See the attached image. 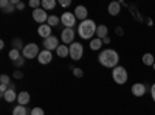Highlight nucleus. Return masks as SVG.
I'll return each mask as SVG.
<instances>
[{
  "mask_svg": "<svg viewBox=\"0 0 155 115\" xmlns=\"http://www.w3.org/2000/svg\"><path fill=\"white\" fill-rule=\"evenodd\" d=\"M39 53L41 52H39V47L36 44H27L25 48L22 50V56L25 59H34V58L39 56Z\"/></svg>",
  "mask_w": 155,
  "mask_h": 115,
  "instance_id": "nucleus-4",
  "label": "nucleus"
},
{
  "mask_svg": "<svg viewBox=\"0 0 155 115\" xmlns=\"http://www.w3.org/2000/svg\"><path fill=\"white\" fill-rule=\"evenodd\" d=\"M74 16H76V19H79L81 22H84V20H87L88 11H87L85 6L79 5V6H76V8H74Z\"/></svg>",
  "mask_w": 155,
  "mask_h": 115,
  "instance_id": "nucleus-12",
  "label": "nucleus"
},
{
  "mask_svg": "<svg viewBox=\"0 0 155 115\" xmlns=\"http://www.w3.org/2000/svg\"><path fill=\"white\" fill-rule=\"evenodd\" d=\"M30 113H31V115H45L41 107H33V109L30 110Z\"/></svg>",
  "mask_w": 155,
  "mask_h": 115,
  "instance_id": "nucleus-28",
  "label": "nucleus"
},
{
  "mask_svg": "<svg viewBox=\"0 0 155 115\" xmlns=\"http://www.w3.org/2000/svg\"><path fill=\"white\" fill-rule=\"evenodd\" d=\"M68 48H70V58H71L73 61H79V59L82 58V55H84V47H82L81 42H73Z\"/></svg>",
  "mask_w": 155,
  "mask_h": 115,
  "instance_id": "nucleus-5",
  "label": "nucleus"
},
{
  "mask_svg": "<svg viewBox=\"0 0 155 115\" xmlns=\"http://www.w3.org/2000/svg\"><path fill=\"white\" fill-rule=\"evenodd\" d=\"M39 5H42V2H39V0H31V2H30V6L34 8V9H37Z\"/></svg>",
  "mask_w": 155,
  "mask_h": 115,
  "instance_id": "nucleus-31",
  "label": "nucleus"
},
{
  "mask_svg": "<svg viewBox=\"0 0 155 115\" xmlns=\"http://www.w3.org/2000/svg\"><path fill=\"white\" fill-rule=\"evenodd\" d=\"M150 96H152V100L155 101V84L150 86Z\"/></svg>",
  "mask_w": 155,
  "mask_h": 115,
  "instance_id": "nucleus-35",
  "label": "nucleus"
},
{
  "mask_svg": "<svg viewBox=\"0 0 155 115\" xmlns=\"http://www.w3.org/2000/svg\"><path fill=\"white\" fill-rule=\"evenodd\" d=\"M8 56H9V59H11L12 62H14L16 59H19V58L22 56V53H20V50H16V48H12V50H9Z\"/></svg>",
  "mask_w": 155,
  "mask_h": 115,
  "instance_id": "nucleus-23",
  "label": "nucleus"
},
{
  "mask_svg": "<svg viewBox=\"0 0 155 115\" xmlns=\"http://www.w3.org/2000/svg\"><path fill=\"white\" fill-rule=\"evenodd\" d=\"M107 11H109V14L110 16H118L120 12H121V3L120 2H110L109 6H107Z\"/></svg>",
  "mask_w": 155,
  "mask_h": 115,
  "instance_id": "nucleus-14",
  "label": "nucleus"
},
{
  "mask_svg": "<svg viewBox=\"0 0 155 115\" xmlns=\"http://www.w3.org/2000/svg\"><path fill=\"white\" fill-rule=\"evenodd\" d=\"M17 103H19L20 106H27V104L30 103V93H28V92H20V93L17 95Z\"/></svg>",
  "mask_w": 155,
  "mask_h": 115,
  "instance_id": "nucleus-17",
  "label": "nucleus"
},
{
  "mask_svg": "<svg viewBox=\"0 0 155 115\" xmlns=\"http://www.w3.org/2000/svg\"><path fill=\"white\" fill-rule=\"evenodd\" d=\"M8 89H9V86H5V84H0V93H5L6 90H8Z\"/></svg>",
  "mask_w": 155,
  "mask_h": 115,
  "instance_id": "nucleus-33",
  "label": "nucleus"
},
{
  "mask_svg": "<svg viewBox=\"0 0 155 115\" xmlns=\"http://www.w3.org/2000/svg\"><path fill=\"white\" fill-rule=\"evenodd\" d=\"M152 67H153V70H155V62H153V66H152Z\"/></svg>",
  "mask_w": 155,
  "mask_h": 115,
  "instance_id": "nucleus-39",
  "label": "nucleus"
},
{
  "mask_svg": "<svg viewBox=\"0 0 155 115\" xmlns=\"http://www.w3.org/2000/svg\"><path fill=\"white\" fill-rule=\"evenodd\" d=\"M56 6V0H42V8L47 9H53Z\"/></svg>",
  "mask_w": 155,
  "mask_h": 115,
  "instance_id": "nucleus-24",
  "label": "nucleus"
},
{
  "mask_svg": "<svg viewBox=\"0 0 155 115\" xmlns=\"http://www.w3.org/2000/svg\"><path fill=\"white\" fill-rule=\"evenodd\" d=\"M102 44H107V45H109V44H110V37H109V36L104 37V39H102Z\"/></svg>",
  "mask_w": 155,
  "mask_h": 115,
  "instance_id": "nucleus-37",
  "label": "nucleus"
},
{
  "mask_svg": "<svg viewBox=\"0 0 155 115\" xmlns=\"http://www.w3.org/2000/svg\"><path fill=\"white\" fill-rule=\"evenodd\" d=\"M102 47V39H99V37H93L92 41H90V50H101Z\"/></svg>",
  "mask_w": 155,
  "mask_h": 115,
  "instance_id": "nucleus-20",
  "label": "nucleus"
},
{
  "mask_svg": "<svg viewBox=\"0 0 155 115\" xmlns=\"http://www.w3.org/2000/svg\"><path fill=\"white\" fill-rule=\"evenodd\" d=\"M14 78H17V79H22V78H23V73H22L20 70H16V72H14Z\"/></svg>",
  "mask_w": 155,
  "mask_h": 115,
  "instance_id": "nucleus-34",
  "label": "nucleus"
},
{
  "mask_svg": "<svg viewBox=\"0 0 155 115\" xmlns=\"http://www.w3.org/2000/svg\"><path fill=\"white\" fill-rule=\"evenodd\" d=\"M59 22H61V19H59L58 16H50V17H48V22H47V23L50 25L51 28H53V27H56V25H59Z\"/></svg>",
  "mask_w": 155,
  "mask_h": 115,
  "instance_id": "nucleus-25",
  "label": "nucleus"
},
{
  "mask_svg": "<svg viewBox=\"0 0 155 115\" xmlns=\"http://www.w3.org/2000/svg\"><path fill=\"white\" fill-rule=\"evenodd\" d=\"M44 47H45V50H48V52H51V50H58L59 39L56 36H50V37H47V39H44Z\"/></svg>",
  "mask_w": 155,
  "mask_h": 115,
  "instance_id": "nucleus-9",
  "label": "nucleus"
},
{
  "mask_svg": "<svg viewBox=\"0 0 155 115\" xmlns=\"http://www.w3.org/2000/svg\"><path fill=\"white\" fill-rule=\"evenodd\" d=\"M0 84L9 86V84H11V81H9V76H8V75H0Z\"/></svg>",
  "mask_w": 155,
  "mask_h": 115,
  "instance_id": "nucleus-26",
  "label": "nucleus"
},
{
  "mask_svg": "<svg viewBox=\"0 0 155 115\" xmlns=\"http://www.w3.org/2000/svg\"><path fill=\"white\" fill-rule=\"evenodd\" d=\"M37 33L41 37H44V39H47V37L51 36V27L48 23H44V25H39V28H37Z\"/></svg>",
  "mask_w": 155,
  "mask_h": 115,
  "instance_id": "nucleus-15",
  "label": "nucleus"
},
{
  "mask_svg": "<svg viewBox=\"0 0 155 115\" xmlns=\"http://www.w3.org/2000/svg\"><path fill=\"white\" fill-rule=\"evenodd\" d=\"M98 61L102 67H107V69H115L120 62V55L112 48L107 50H102V52L98 55Z\"/></svg>",
  "mask_w": 155,
  "mask_h": 115,
  "instance_id": "nucleus-1",
  "label": "nucleus"
},
{
  "mask_svg": "<svg viewBox=\"0 0 155 115\" xmlns=\"http://www.w3.org/2000/svg\"><path fill=\"white\" fill-rule=\"evenodd\" d=\"M56 53H58L59 58H67V56H70V48H68L67 45H64V44H62V45L58 47Z\"/></svg>",
  "mask_w": 155,
  "mask_h": 115,
  "instance_id": "nucleus-19",
  "label": "nucleus"
},
{
  "mask_svg": "<svg viewBox=\"0 0 155 115\" xmlns=\"http://www.w3.org/2000/svg\"><path fill=\"white\" fill-rule=\"evenodd\" d=\"M73 75L76 76V78H82V76H84V72H82V69H73Z\"/></svg>",
  "mask_w": 155,
  "mask_h": 115,
  "instance_id": "nucleus-29",
  "label": "nucleus"
},
{
  "mask_svg": "<svg viewBox=\"0 0 155 115\" xmlns=\"http://www.w3.org/2000/svg\"><path fill=\"white\" fill-rule=\"evenodd\" d=\"M146 92H147V86H144V84L137 83V84L132 86V93H134V96H143Z\"/></svg>",
  "mask_w": 155,
  "mask_h": 115,
  "instance_id": "nucleus-11",
  "label": "nucleus"
},
{
  "mask_svg": "<svg viewBox=\"0 0 155 115\" xmlns=\"http://www.w3.org/2000/svg\"><path fill=\"white\" fill-rule=\"evenodd\" d=\"M16 8H17V9H20V11H23V8H25V3H23V2H19V3L16 5Z\"/></svg>",
  "mask_w": 155,
  "mask_h": 115,
  "instance_id": "nucleus-36",
  "label": "nucleus"
},
{
  "mask_svg": "<svg viewBox=\"0 0 155 115\" xmlns=\"http://www.w3.org/2000/svg\"><path fill=\"white\" fill-rule=\"evenodd\" d=\"M61 23L62 25H65V28H73L74 27V23H76V16H74V12H62V16H61Z\"/></svg>",
  "mask_w": 155,
  "mask_h": 115,
  "instance_id": "nucleus-6",
  "label": "nucleus"
},
{
  "mask_svg": "<svg viewBox=\"0 0 155 115\" xmlns=\"http://www.w3.org/2000/svg\"><path fill=\"white\" fill-rule=\"evenodd\" d=\"M0 8H2V12H5V14H11V12H14L16 5L11 3V0H2L0 2Z\"/></svg>",
  "mask_w": 155,
  "mask_h": 115,
  "instance_id": "nucleus-13",
  "label": "nucleus"
},
{
  "mask_svg": "<svg viewBox=\"0 0 155 115\" xmlns=\"http://www.w3.org/2000/svg\"><path fill=\"white\" fill-rule=\"evenodd\" d=\"M51 59H53V55H51V52H48V50H42V52L39 53V56H37V61L41 62L42 66H47V64H50Z\"/></svg>",
  "mask_w": 155,
  "mask_h": 115,
  "instance_id": "nucleus-10",
  "label": "nucleus"
},
{
  "mask_svg": "<svg viewBox=\"0 0 155 115\" xmlns=\"http://www.w3.org/2000/svg\"><path fill=\"white\" fill-rule=\"evenodd\" d=\"M12 64H14V66H16V67H22V66H23V64H25V58H23V56H20L19 59H16V61H14V62H12Z\"/></svg>",
  "mask_w": 155,
  "mask_h": 115,
  "instance_id": "nucleus-30",
  "label": "nucleus"
},
{
  "mask_svg": "<svg viewBox=\"0 0 155 115\" xmlns=\"http://www.w3.org/2000/svg\"><path fill=\"white\" fill-rule=\"evenodd\" d=\"M61 39L64 42V45L65 44H73V39H74V30L73 28H64L62 33H61Z\"/></svg>",
  "mask_w": 155,
  "mask_h": 115,
  "instance_id": "nucleus-8",
  "label": "nucleus"
},
{
  "mask_svg": "<svg viewBox=\"0 0 155 115\" xmlns=\"http://www.w3.org/2000/svg\"><path fill=\"white\" fill-rule=\"evenodd\" d=\"M12 45H14V48H16V50H23V48H25L20 39H14V41H12Z\"/></svg>",
  "mask_w": 155,
  "mask_h": 115,
  "instance_id": "nucleus-27",
  "label": "nucleus"
},
{
  "mask_svg": "<svg viewBox=\"0 0 155 115\" xmlns=\"http://www.w3.org/2000/svg\"><path fill=\"white\" fill-rule=\"evenodd\" d=\"M124 33V30L121 28V27H118V28H116V34H123Z\"/></svg>",
  "mask_w": 155,
  "mask_h": 115,
  "instance_id": "nucleus-38",
  "label": "nucleus"
},
{
  "mask_svg": "<svg viewBox=\"0 0 155 115\" xmlns=\"http://www.w3.org/2000/svg\"><path fill=\"white\" fill-rule=\"evenodd\" d=\"M112 78H113V81H115L116 84H120V86L126 84V83H127V78H129L127 70H126L123 66H116V67L113 69V72H112Z\"/></svg>",
  "mask_w": 155,
  "mask_h": 115,
  "instance_id": "nucleus-3",
  "label": "nucleus"
},
{
  "mask_svg": "<svg viewBox=\"0 0 155 115\" xmlns=\"http://www.w3.org/2000/svg\"><path fill=\"white\" fill-rule=\"evenodd\" d=\"M109 36V28L106 27V25H98L96 28V37H99V39H104V37Z\"/></svg>",
  "mask_w": 155,
  "mask_h": 115,
  "instance_id": "nucleus-18",
  "label": "nucleus"
},
{
  "mask_svg": "<svg viewBox=\"0 0 155 115\" xmlns=\"http://www.w3.org/2000/svg\"><path fill=\"white\" fill-rule=\"evenodd\" d=\"M48 17L50 16H47V11L44 9V8H37V9H34L33 11V19L37 22V23H45V22H48Z\"/></svg>",
  "mask_w": 155,
  "mask_h": 115,
  "instance_id": "nucleus-7",
  "label": "nucleus"
},
{
  "mask_svg": "<svg viewBox=\"0 0 155 115\" xmlns=\"http://www.w3.org/2000/svg\"><path fill=\"white\" fill-rule=\"evenodd\" d=\"M153 62H155V58L152 53H144L143 55V64L144 66H153Z\"/></svg>",
  "mask_w": 155,
  "mask_h": 115,
  "instance_id": "nucleus-22",
  "label": "nucleus"
},
{
  "mask_svg": "<svg viewBox=\"0 0 155 115\" xmlns=\"http://www.w3.org/2000/svg\"><path fill=\"white\" fill-rule=\"evenodd\" d=\"M5 101H8V103H12V101H17V93L14 89H8V90L2 95Z\"/></svg>",
  "mask_w": 155,
  "mask_h": 115,
  "instance_id": "nucleus-16",
  "label": "nucleus"
},
{
  "mask_svg": "<svg viewBox=\"0 0 155 115\" xmlns=\"http://www.w3.org/2000/svg\"><path fill=\"white\" fill-rule=\"evenodd\" d=\"M12 115H28L27 106H20V104H17L14 109H12Z\"/></svg>",
  "mask_w": 155,
  "mask_h": 115,
  "instance_id": "nucleus-21",
  "label": "nucleus"
},
{
  "mask_svg": "<svg viewBox=\"0 0 155 115\" xmlns=\"http://www.w3.org/2000/svg\"><path fill=\"white\" fill-rule=\"evenodd\" d=\"M71 2H70V0H59V5L61 6H64V8H65V6H68Z\"/></svg>",
  "mask_w": 155,
  "mask_h": 115,
  "instance_id": "nucleus-32",
  "label": "nucleus"
},
{
  "mask_svg": "<svg viewBox=\"0 0 155 115\" xmlns=\"http://www.w3.org/2000/svg\"><path fill=\"white\" fill-rule=\"evenodd\" d=\"M96 23L92 20V19H87L84 22H81L79 25H78V33H79V36L82 37V39H90L92 41V37L96 34Z\"/></svg>",
  "mask_w": 155,
  "mask_h": 115,
  "instance_id": "nucleus-2",
  "label": "nucleus"
}]
</instances>
